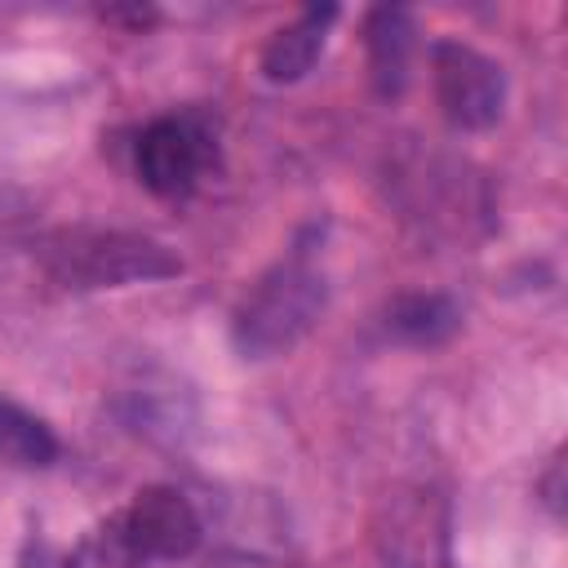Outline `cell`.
<instances>
[{
  "label": "cell",
  "instance_id": "6da1fadb",
  "mask_svg": "<svg viewBox=\"0 0 568 568\" xmlns=\"http://www.w3.org/2000/svg\"><path fill=\"white\" fill-rule=\"evenodd\" d=\"M324 297H328L324 275L315 271L306 253L275 262L257 280V288L244 297V306L235 311V346L248 359H271V355L293 351L320 320Z\"/></svg>",
  "mask_w": 568,
  "mask_h": 568
},
{
  "label": "cell",
  "instance_id": "7a4b0ae2",
  "mask_svg": "<svg viewBox=\"0 0 568 568\" xmlns=\"http://www.w3.org/2000/svg\"><path fill=\"white\" fill-rule=\"evenodd\" d=\"M204 537V524L186 493L169 484H151L133 493L124 510H115L93 532V559L102 568H138L160 559H186Z\"/></svg>",
  "mask_w": 568,
  "mask_h": 568
},
{
  "label": "cell",
  "instance_id": "3957f363",
  "mask_svg": "<svg viewBox=\"0 0 568 568\" xmlns=\"http://www.w3.org/2000/svg\"><path fill=\"white\" fill-rule=\"evenodd\" d=\"M49 271L67 288H115V284H138V280H164L178 275L182 262L146 240V235H124V231H71L49 244Z\"/></svg>",
  "mask_w": 568,
  "mask_h": 568
},
{
  "label": "cell",
  "instance_id": "277c9868",
  "mask_svg": "<svg viewBox=\"0 0 568 568\" xmlns=\"http://www.w3.org/2000/svg\"><path fill=\"white\" fill-rule=\"evenodd\" d=\"M430 75H435V102L448 124L457 129H493L506 111V71L462 44V40H439L430 49Z\"/></svg>",
  "mask_w": 568,
  "mask_h": 568
},
{
  "label": "cell",
  "instance_id": "5b68a950",
  "mask_svg": "<svg viewBox=\"0 0 568 568\" xmlns=\"http://www.w3.org/2000/svg\"><path fill=\"white\" fill-rule=\"evenodd\" d=\"M213 160V138L195 115H160L133 142V169L151 195H191Z\"/></svg>",
  "mask_w": 568,
  "mask_h": 568
},
{
  "label": "cell",
  "instance_id": "8992f818",
  "mask_svg": "<svg viewBox=\"0 0 568 568\" xmlns=\"http://www.w3.org/2000/svg\"><path fill=\"white\" fill-rule=\"evenodd\" d=\"M337 18V9L333 4H311V9H302L288 27H280L275 36H271V44L262 49V71H266V80H275V84H293V80H302L311 67H315V58L324 53V36H328V22Z\"/></svg>",
  "mask_w": 568,
  "mask_h": 568
},
{
  "label": "cell",
  "instance_id": "52a82bcc",
  "mask_svg": "<svg viewBox=\"0 0 568 568\" xmlns=\"http://www.w3.org/2000/svg\"><path fill=\"white\" fill-rule=\"evenodd\" d=\"M368 71H373V84L377 93H399L404 80H408V62H413V18L408 9H373L368 13Z\"/></svg>",
  "mask_w": 568,
  "mask_h": 568
},
{
  "label": "cell",
  "instance_id": "ba28073f",
  "mask_svg": "<svg viewBox=\"0 0 568 568\" xmlns=\"http://www.w3.org/2000/svg\"><path fill=\"white\" fill-rule=\"evenodd\" d=\"M462 324V311L444 293H404L386 311V333L408 346H435L453 337Z\"/></svg>",
  "mask_w": 568,
  "mask_h": 568
},
{
  "label": "cell",
  "instance_id": "9c48e42d",
  "mask_svg": "<svg viewBox=\"0 0 568 568\" xmlns=\"http://www.w3.org/2000/svg\"><path fill=\"white\" fill-rule=\"evenodd\" d=\"M53 457H58V435L36 413H27L22 404L0 395V462L22 466V470H40Z\"/></svg>",
  "mask_w": 568,
  "mask_h": 568
},
{
  "label": "cell",
  "instance_id": "30bf717a",
  "mask_svg": "<svg viewBox=\"0 0 568 568\" xmlns=\"http://www.w3.org/2000/svg\"><path fill=\"white\" fill-rule=\"evenodd\" d=\"M27 564H31V559H27ZM31 568H84V564H80V559H71V555H58V550H44V546H40Z\"/></svg>",
  "mask_w": 568,
  "mask_h": 568
}]
</instances>
